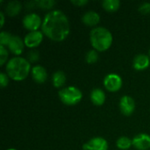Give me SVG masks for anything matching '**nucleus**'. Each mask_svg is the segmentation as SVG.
Instances as JSON below:
<instances>
[{
	"label": "nucleus",
	"instance_id": "nucleus-1",
	"mask_svg": "<svg viewBox=\"0 0 150 150\" xmlns=\"http://www.w3.org/2000/svg\"><path fill=\"white\" fill-rule=\"evenodd\" d=\"M41 32L54 42L65 40L70 33V22L68 16L61 10H53L45 14Z\"/></svg>",
	"mask_w": 150,
	"mask_h": 150
},
{
	"label": "nucleus",
	"instance_id": "nucleus-2",
	"mask_svg": "<svg viewBox=\"0 0 150 150\" xmlns=\"http://www.w3.org/2000/svg\"><path fill=\"white\" fill-rule=\"evenodd\" d=\"M32 65L28 60L22 56H13L10 58L5 65V73L11 80L22 82L31 75Z\"/></svg>",
	"mask_w": 150,
	"mask_h": 150
},
{
	"label": "nucleus",
	"instance_id": "nucleus-3",
	"mask_svg": "<svg viewBox=\"0 0 150 150\" xmlns=\"http://www.w3.org/2000/svg\"><path fill=\"white\" fill-rule=\"evenodd\" d=\"M90 42L93 49L103 53L110 49L113 42V36L111 31L104 26H97L90 32Z\"/></svg>",
	"mask_w": 150,
	"mask_h": 150
},
{
	"label": "nucleus",
	"instance_id": "nucleus-4",
	"mask_svg": "<svg viewBox=\"0 0 150 150\" xmlns=\"http://www.w3.org/2000/svg\"><path fill=\"white\" fill-rule=\"evenodd\" d=\"M60 101L67 106H74L83 99V92L76 86H67L58 91Z\"/></svg>",
	"mask_w": 150,
	"mask_h": 150
},
{
	"label": "nucleus",
	"instance_id": "nucleus-5",
	"mask_svg": "<svg viewBox=\"0 0 150 150\" xmlns=\"http://www.w3.org/2000/svg\"><path fill=\"white\" fill-rule=\"evenodd\" d=\"M42 22L43 18L35 12H29L25 14L22 19V25L28 32L40 31L42 26Z\"/></svg>",
	"mask_w": 150,
	"mask_h": 150
},
{
	"label": "nucleus",
	"instance_id": "nucleus-6",
	"mask_svg": "<svg viewBox=\"0 0 150 150\" xmlns=\"http://www.w3.org/2000/svg\"><path fill=\"white\" fill-rule=\"evenodd\" d=\"M105 89L109 92H118L123 86V80L121 76L116 73L107 74L103 80Z\"/></svg>",
	"mask_w": 150,
	"mask_h": 150
},
{
	"label": "nucleus",
	"instance_id": "nucleus-7",
	"mask_svg": "<svg viewBox=\"0 0 150 150\" xmlns=\"http://www.w3.org/2000/svg\"><path fill=\"white\" fill-rule=\"evenodd\" d=\"M44 34L41 32V30L40 31H34V32H28L25 37L23 38L24 40V43L25 47L31 49H36L43 41L44 40Z\"/></svg>",
	"mask_w": 150,
	"mask_h": 150
},
{
	"label": "nucleus",
	"instance_id": "nucleus-8",
	"mask_svg": "<svg viewBox=\"0 0 150 150\" xmlns=\"http://www.w3.org/2000/svg\"><path fill=\"white\" fill-rule=\"evenodd\" d=\"M119 107L120 112L127 117L131 116L135 111V101L134 99L128 95H124L120 98L119 102Z\"/></svg>",
	"mask_w": 150,
	"mask_h": 150
},
{
	"label": "nucleus",
	"instance_id": "nucleus-9",
	"mask_svg": "<svg viewBox=\"0 0 150 150\" xmlns=\"http://www.w3.org/2000/svg\"><path fill=\"white\" fill-rule=\"evenodd\" d=\"M83 150H108L109 143L106 139L96 136L90 139L83 145Z\"/></svg>",
	"mask_w": 150,
	"mask_h": 150
},
{
	"label": "nucleus",
	"instance_id": "nucleus-10",
	"mask_svg": "<svg viewBox=\"0 0 150 150\" xmlns=\"http://www.w3.org/2000/svg\"><path fill=\"white\" fill-rule=\"evenodd\" d=\"M25 47V46L24 43V40L17 34L12 35L11 41L7 46V49L14 56H20L24 52Z\"/></svg>",
	"mask_w": 150,
	"mask_h": 150
},
{
	"label": "nucleus",
	"instance_id": "nucleus-11",
	"mask_svg": "<svg viewBox=\"0 0 150 150\" xmlns=\"http://www.w3.org/2000/svg\"><path fill=\"white\" fill-rule=\"evenodd\" d=\"M31 76H32V79L36 83L42 84L47 82V80L48 78V74H47L46 68H44L42 65L36 64L32 67Z\"/></svg>",
	"mask_w": 150,
	"mask_h": 150
},
{
	"label": "nucleus",
	"instance_id": "nucleus-12",
	"mask_svg": "<svg viewBox=\"0 0 150 150\" xmlns=\"http://www.w3.org/2000/svg\"><path fill=\"white\" fill-rule=\"evenodd\" d=\"M133 147L136 150H150V135L145 133L136 134L133 139Z\"/></svg>",
	"mask_w": 150,
	"mask_h": 150
},
{
	"label": "nucleus",
	"instance_id": "nucleus-13",
	"mask_svg": "<svg viewBox=\"0 0 150 150\" xmlns=\"http://www.w3.org/2000/svg\"><path fill=\"white\" fill-rule=\"evenodd\" d=\"M150 66V57L145 54H139L133 60V68L137 71H143Z\"/></svg>",
	"mask_w": 150,
	"mask_h": 150
},
{
	"label": "nucleus",
	"instance_id": "nucleus-14",
	"mask_svg": "<svg viewBox=\"0 0 150 150\" xmlns=\"http://www.w3.org/2000/svg\"><path fill=\"white\" fill-rule=\"evenodd\" d=\"M82 22L89 27L95 28L98 26L100 15L95 11H88L82 16Z\"/></svg>",
	"mask_w": 150,
	"mask_h": 150
},
{
	"label": "nucleus",
	"instance_id": "nucleus-15",
	"mask_svg": "<svg viewBox=\"0 0 150 150\" xmlns=\"http://www.w3.org/2000/svg\"><path fill=\"white\" fill-rule=\"evenodd\" d=\"M22 8H23L22 3L19 2V1L14 0V1L8 2L6 4L5 7H4V12L5 13L6 16L11 17V18H13V17L18 16L21 12Z\"/></svg>",
	"mask_w": 150,
	"mask_h": 150
},
{
	"label": "nucleus",
	"instance_id": "nucleus-16",
	"mask_svg": "<svg viewBox=\"0 0 150 150\" xmlns=\"http://www.w3.org/2000/svg\"><path fill=\"white\" fill-rule=\"evenodd\" d=\"M90 98L94 105L102 106L106 101V95L104 90L100 88H95L91 91Z\"/></svg>",
	"mask_w": 150,
	"mask_h": 150
},
{
	"label": "nucleus",
	"instance_id": "nucleus-17",
	"mask_svg": "<svg viewBox=\"0 0 150 150\" xmlns=\"http://www.w3.org/2000/svg\"><path fill=\"white\" fill-rule=\"evenodd\" d=\"M51 81H52V84L54 88L61 90V89L64 88V85H65L66 81H67V77H66V75L63 71L56 70L52 75Z\"/></svg>",
	"mask_w": 150,
	"mask_h": 150
},
{
	"label": "nucleus",
	"instance_id": "nucleus-18",
	"mask_svg": "<svg viewBox=\"0 0 150 150\" xmlns=\"http://www.w3.org/2000/svg\"><path fill=\"white\" fill-rule=\"evenodd\" d=\"M102 7L107 12H115L120 8V0H104L102 2Z\"/></svg>",
	"mask_w": 150,
	"mask_h": 150
},
{
	"label": "nucleus",
	"instance_id": "nucleus-19",
	"mask_svg": "<svg viewBox=\"0 0 150 150\" xmlns=\"http://www.w3.org/2000/svg\"><path fill=\"white\" fill-rule=\"evenodd\" d=\"M116 147L120 150H128L133 147V140L127 136H121L116 141Z\"/></svg>",
	"mask_w": 150,
	"mask_h": 150
},
{
	"label": "nucleus",
	"instance_id": "nucleus-20",
	"mask_svg": "<svg viewBox=\"0 0 150 150\" xmlns=\"http://www.w3.org/2000/svg\"><path fill=\"white\" fill-rule=\"evenodd\" d=\"M35 4L38 8L51 11H53V8L56 4V2L54 0H38V1H35Z\"/></svg>",
	"mask_w": 150,
	"mask_h": 150
},
{
	"label": "nucleus",
	"instance_id": "nucleus-21",
	"mask_svg": "<svg viewBox=\"0 0 150 150\" xmlns=\"http://www.w3.org/2000/svg\"><path fill=\"white\" fill-rule=\"evenodd\" d=\"M99 53L96 51L95 49H91L89 50L86 54H85V62L88 64H95L98 60H99Z\"/></svg>",
	"mask_w": 150,
	"mask_h": 150
},
{
	"label": "nucleus",
	"instance_id": "nucleus-22",
	"mask_svg": "<svg viewBox=\"0 0 150 150\" xmlns=\"http://www.w3.org/2000/svg\"><path fill=\"white\" fill-rule=\"evenodd\" d=\"M9 54H10V52L7 49V47L0 46V66L1 67L6 65V63L10 60Z\"/></svg>",
	"mask_w": 150,
	"mask_h": 150
},
{
	"label": "nucleus",
	"instance_id": "nucleus-23",
	"mask_svg": "<svg viewBox=\"0 0 150 150\" xmlns=\"http://www.w3.org/2000/svg\"><path fill=\"white\" fill-rule=\"evenodd\" d=\"M12 35L13 34H11L9 32L2 31L0 33V46H3V47H7L9 42L11 41V39L12 37Z\"/></svg>",
	"mask_w": 150,
	"mask_h": 150
},
{
	"label": "nucleus",
	"instance_id": "nucleus-24",
	"mask_svg": "<svg viewBox=\"0 0 150 150\" xmlns=\"http://www.w3.org/2000/svg\"><path fill=\"white\" fill-rule=\"evenodd\" d=\"M26 59L28 60V62L32 64V63H35L39 61L40 59V53L37 49H31L29 50V52L27 53L26 55Z\"/></svg>",
	"mask_w": 150,
	"mask_h": 150
},
{
	"label": "nucleus",
	"instance_id": "nucleus-25",
	"mask_svg": "<svg viewBox=\"0 0 150 150\" xmlns=\"http://www.w3.org/2000/svg\"><path fill=\"white\" fill-rule=\"evenodd\" d=\"M139 12H141L142 15H149L150 14V3H142L138 7Z\"/></svg>",
	"mask_w": 150,
	"mask_h": 150
},
{
	"label": "nucleus",
	"instance_id": "nucleus-26",
	"mask_svg": "<svg viewBox=\"0 0 150 150\" xmlns=\"http://www.w3.org/2000/svg\"><path fill=\"white\" fill-rule=\"evenodd\" d=\"M9 81H10V78L7 76V74L5 72H1L0 73V86H1V88L4 89V88L7 87L9 84Z\"/></svg>",
	"mask_w": 150,
	"mask_h": 150
},
{
	"label": "nucleus",
	"instance_id": "nucleus-27",
	"mask_svg": "<svg viewBox=\"0 0 150 150\" xmlns=\"http://www.w3.org/2000/svg\"><path fill=\"white\" fill-rule=\"evenodd\" d=\"M71 4L76 7H83L89 4V1L88 0H72Z\"/></svg>",
	"mask_w": 150,
	"mask_h": 150
},
{
	"label": "nucleus",
	"instance_id": "nucleus-28",
	"mask_svg": "<svg viewBox=\"0 0 150 150\" xmlns=\"http://www.w3.org/2000/svg\"><path fill=\"white\" fill-rule=\"evenodd\" d=\"M5 13L4 11H0V26L4 27L5 23Z\"/></svg>",
	"mask_w": 150,
	"mask_h": 150
},
{
	"label": "nucleus",
	"instance_id": "nucleus-29",
	"mask_svg": "<svg viewBox=\"0 0 150 150\" xmlns=\"http://www.w3.org/2000/svg\"><path fill=\"white\" fill-rule=\"evenodd\" d=\"M6 150H18V149H13V148H10V149H6Z\"/></svg>",
	"mask_w": 150,
	"mask_h": 150
},
{
	"label": "nucleus",
	"instance_id": "nucleus-30",
	"mask_svg": "<svg viewBox=\"0 0 150 150\" xmlns=\"http://www.w3.org/2000/svg\"><path fill=\"white\" fill-rule=\"evenodd\" d=\"M149 56L150 57V48H149Z\"/></svg>",
	"mask_w": 150,
	"mask_h": 150
}]
</instances>
